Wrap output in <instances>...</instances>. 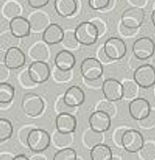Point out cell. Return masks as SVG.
Segmentation results:
<instances>
[{"label": "cell", "mask_w": 155, "mask_h": 160, "mask_svg": "<svg viewBox=\"0 0 155 160\" xmlns=\"http://www.w3.org/2000/svg\"><path fill=\"white\" fill-rule=\"evenodd\" d=\"M51 137L44 129L32 128L27 138V146L33 152H41L46 150L50 145Z\"/></svg>", "instance_id": "obj_1"}, {"label": "cell", "mask_w": 155, "mask_h": 160, "mask_svg": "<svg viewBox=\"0 0 155 160\" xmlns=\"http://www.w3.org/2000/svg\"><path fill=\"white\" fill-rule=\"evenodd\" d=\"M75 36L79 44L85 46L94 44L99 37L98 31L91 21L80 23L74 30Z\"/></svg>", "instance_id": "obj_2"}, {"label": "cell", "mask_w": 155, "mask_h": 160, "mask_svg": "<svg viewBox=\"0 0 155 160\" xmlns=\"http://www.w3.org/2000/svg\"><path fill=\"white\" fill-rule=\"evenodd\" d=\"M21 107L25 114L30 117L40 115L44 108V102L38 94L34 92H28L22 98Z\"/></svg>", "instance_id": "obj_3"}, {"label": "cell", "mask_w": 155, "mask_h": 160, "mask_svg": "<svg viewBox=\"0 0 155 160\" xmlns=\"http://www.w3.org/2000/svg\"><path fill=\"white\" fill-rule=\"evenodd\" d=\"M133 78L138 86L149 88L155 84V68L149 64H141L135 69Z\"/></svg>", "instance_id": "obj_4"}, {"label": "cell", "mask_w": 155, "mask_h": 160, "mask_svg": "<svg viewBox=\"0 0 155 160\" xmlns=\"http://www.w3.org/2000/svg\"><path fill=\"white\" fill-rule=\"evenodd\" d=\"M132 51L135 58L140 61L149 59L155 52V43L149 37H141L132 44Z\"/></svg>", "instance_id": "obj_5"}, {"label": "cell", "mask_w": 155, "mask_h": 160, "mask_svg": "<svg viewBox=\"0 0 155 160\" xmlns=\"http://www.w3.org/2000/svg\"><path fill=\"white\" fill-rule=\"evenodd\" d=\"M80 70L84 79L88 81L99 79L103 73L101 62L95 58L84 59L81 64Z\"/></svg>", "instance_id": "obj_6"}, {"label": "cell", "mask_w": 155, "mask_h": 160, "mask_svg": "<svg viewBox=\"0 0 155 160\" xmlns=\"http://www.w3.org/2000/svg\"><path fill=\"white\" fill-rule=\"evenodd\" d=\"M144 144L142 134L136 129H126L122 138V147L131 153L139 152Z\"/></svg>", "instance_id": "obj_7"}, {"label": "cell", "mask_w": 155, "mask_h": 160, "mask_svg": "<svg viewBox=\"0 0 155 160\" xmlns=\"http://www.w3.org/2000/svg\"><path fill=\"white\" fill-rule=\"evenodd\" d=\"M105 52L112 60H119L124 57L127 47L124 41L118 37L108 38L103 45Z\"/></svg>", "instance_id": "obj_8"}, {"label": "cell", "mask_w": 155, "mask_h": 160, "mask_svg": "<svg viewBox=\"0 0 155 160\" xmlns=\"http://www.w3.org/2000/svg\"><path fill=\"white\" fill-rule=\"evenodd\" d=\"M144 17L145 12L141 7L132 6L122 12L121 20V23L125 26L138 29L142 25Z\"/></svg>", "instance_id": "obj_9"}, {"label": "cell", "mask_w": 155, "mask_h": 160, "mask_svg": "<svg viewBox=\"0 0 155 160\" xmlns=\"http://www.w3.org/2000/svg\"><path fill=\"white\" fill-rule=\"evenodd\" d=\"M101 89L105 98L110 101H118L123 97L122 84L116 79L104 80Z\"/></svg>", "instance_id": "obj_10"}, {"label": "cell", "mask_w": 155, "mask_h": 160, "mask_svg": "<svg viewBox=\"0 0 155 160\" xmlns=\"http://www.w3.org/2000/svg\"><path fill=\"white\" fill-rule=\"evenodd\" d=\"M28 70L31 78L36 84H41L46 82L51 75L49 65L42 61L32 62L30 64Z\"/></svg>", "instance_id": "obj_11"}, {"label": "cell", "mask_w": 155, "mask_h": 160, "mask_svg": "<svg viewBox=\"0 0 155 160\" xmlns=\"http://www.w3.org/2000/svg\"><path fill=\"white\" fill-rule=\"evenodd\" d=\"M151 111L150 103L142 98H134L129 104V112L131 116L138 121L146 118Z\"/></svg>", "instance_id": "obj_12"}, {"label": "cell", "mask_w": 155, "mask_h": 160, "mask_svg": "<svg viewBox=\"0 0 155 160\" xmlns=\"http://www.w3.org/2000/svg\"><path fill=\"white\" fill-rule=\"evenodd\" d=\"M89 124L92 129L102 133L108 131L111 126V116L104 111L96 110L90 115Z\"/></svg>", "instance_id": "obj_13"}, {"label": "cell", "mask_w": 155, "mask_h": 160, "mask_svg": "<svg viewBox=\"0 0 155 160\" xmlns=\"http://www.w3.org/2000/svg\"><path fill=\"white\" fill-rule=\"evenodd\" d=\"M3 61L9 69H17L24 65L26 56L19 48L13 47L5 52Z\"/></svg>", "instance_id": "obj_14"}, {"label": "cell", "mask_w": 155, "mask_h": 160, "mask_svg": "<svg viewBox=\"0 0 155 160\" xmlns=\"http://www.w3.org/2000/svg\"><path fill=\"white\" fill-rule=\"evenodd\" d=\"M9 29L11 32L18 38L28 36L31 30L29 20L21 16L11 19Z\"/></svg>", "instance_id": "obj_15"}, {"label": "cell", "mask_w": 155, "mask_h": 160, "mask_svg": "<svg viewBox=\"0 0 155 160\" xmlns=\"http://www.w3.org/2000/svg\"><path fill=\"white\" fill-rule=\"evenodd\" d=\"M55 122L57 131L62 133L74 132L77 125L76 118L71 113H59Z\"/></svg>", "instance_id": "obj_16"}, {"label": "cell", "mask_w": 155, "mask_h": 160, "mask_svg": "<svg viewBox=\"0 0 155 160\" xmlns=\"http://www.w3.org/2000/svg\"><path fill=\"white\" fill-rule=\"evenodd\" d=\"M64 35V32L62 28L58 24L52 23L43 31L42 38L46 44L54 45L61 42Z\"/></svg>", "instance_id": "obj_17"}, {"label": "cell", "mask_w": 155, "mask_h": 160, "mask_svg": "<svg viewBox=\"0 0 155 160\" xmlns=\"http://www.w3.org/2000/svg\"><path fill=\"white\" fill-rule=\"evenodd\" d=\"M62 98L66 104L71 107L76 108L84 102L85 94L81 88L74 85L66 91Z\"/></svg>", "instance_id": "obj_18"}, {"label": "cell", "mask_w": 155, "mask_h": 160, "mask_svg": "<svg viewBox=\"0 0 155 160\" xmlns=\"http://www.w3.org/2000/svg\"><path fill=\"white\" fill-rule=\"evenodd\" d=\"M56 67L63 70H71L76 64V58L69 51L63 49L58 52L54 58Z\"/></svg>", "instance_id": "obj_19"}, {"label": "cell", "mask_w": 155, "mask_h": 160, "mask_svg": "<svg viewBox=\"0 0 155 160\" xmlns=\"http://www.w3.org/2000/svg\"><path fill=\"white\" fill-rule=\"evenodd\" d=\"M54 9L60 16L70 17L76 12L77 2L76 0H55Z\"/></svg>", "instance_id": "obj_20"}, {"label": "cell", "mask_w": 155, "mask_h": 160, "mask_svg": "<svg viewBox=\"0 0 155 160\" xmlns=\"http://www.w3.org/2000/svg\"><path fill=\"white\" fill-rule=\"evenodd\" d=\"M31 30L34 32L44 31L49 25L47 16L42 12H34L31 14L29 18Z\"/></svg>", "instance_id": "obj_21"}, {"label": "cell", "mask_w": 155, "mask_h": 160, "mask_svg": "<svg viewBox=\"0 0 155 160\" xmlns=\"http://www.w3.org/2000/svg\"><path fill=\"white\" fill-rule=\"evenodd\" d=\"M90 157L92 160L112 159V152L109 146L100 143L91 149Z\"/></svg>", "instance_id": "obj_22"}, {"label": "cell", "mask_w": 155, "mask_h": 160, "mask_svg": "<svg viewBox=\"0 0 155 160\" xmlns=\"http://www.w3.org/2000/svg\"><path fill=\"white\" fill-rule=\"evenodd\" d=\"M19 38L15 36L11 31L2 32L0 37V48L2 52H6L9 49L18 47Z\"/></svg>", "instance_id": "obj_23"}, {"label": "cell", "mask_w": 155, "mask_h": 160, "mask_svg": "<svg viewBox=\"0 0 155 160\" xmlns=\"http://www.w3.org/2000/svg\"><path fill=\"white\" fill-rule=\"evenodd\" d=\"M29 55L35 61H44L48 59L49 52L46 46L43 42H39L31 48Z\"/></svg>", "instance_id": "obj_24"}, {"label": "cell", "mask_w": 155, "mask_h": 160, "mask_svg": "<svg viewBox=\"0 0 155 160\" xmlns=\"http://www.w3.org/2000/svg\"><path fill=\"white\" fill-rule=\"evenodd\" d=\"M14 88L9 83L1 82L0 84V102L1 104H9L14 97Z\"/></svg>", "instance_id": "obj_25"}, {"label": "cell", "mask_w": 155, "mask_h": 160, "mask_svg": "<svg viewBox=\"0 0 155 160\" xmlns=\"http://www.w3.org/2000/svg\"><path fill=\"white\" fill-rule=\"evenodd\" d=\"M103 137L101 132L94 131L91 128L85 132L84 135V142L86 146L91 149L96 145L101 143Z\"/></svg>", "instance_id": "obj_26"}, {"label": "cell", "mask_w": 155, "mask_h": 160, "mask_svg": "<svg viewBox=\"0 0 155 160\" xmlns=\"http://www.w3.org/2000/svg\"><path fill=\"white\" fill-rule=\"evenodd\" d=\"M2 12L4 17L12 19L15 17L20 16L21 8L16 2L9 1L4 4L2 9Z\"/></svg>", "instance_id": "obj_27"}, {"label": "cell", "mask_w": 155, "mask_h": 160, "mask_svg": "<svg viewBox=\"0 0 155 160\" xmlns=\"http://www.w3.org/2000/svg\"><path fill=\"white\" fill-rule=\"evenodd\" d=\"M55 146L59 148H67L72 141L71 133H62L58 131L54 133L52 138Z\"/></svg>", "instance_id": "obj_28"}, {"label": "cell", "mask_w": 155, "mask_h": 160, "mask_svg": "<svg viewBox=\"0 0 155 160\" xmlns=\"http://www.w3.org/2000/svg\"><path fill=\"white\" fill-rule=\"evenodd\" d=\"M13 132V127L9 120L6 118H1L0 120V140L5 141L11 138Z\"/></svg>", "instance_id": "obj_29"}, {"label": "cell", "mask_w": 155, "mask_h": 160, "mask_svg": "<svg viewBox=\"0 0 155 160\" xmlns=\"http://www.w3.org/2000/svg\"><path fill=\"white\" fill-rule=\"evenodd\" d=\"M138 84L134 81L127 80L123 82V97L128 99H133L138 93Z\"/></svg>", "instance_id": "obj_30"}, {"label": "cell", "mask_w": 155, "mask_h": 160, "mask_svg": "<svg viewBox=\"0 0 155 160\" xmlns=\"http://www.w3.org/2000/svg\"><path fill=\"white\" fill-rule=\"evenodd\" d=\"M139 156L144 160L155 159V144L150 142L144 143L139 151Z\"/></svg>", "instance_id": "obj_31"}, {"label": "cell", "mask_w": 155, "mask_h": 160, "mask_svg": "<svg viewBox=\"0 0 155 160\" xmlns=\"http://www.w3.org/2000/svg\"><path fill=\"white\" fill-rule=\"evenodd\" d=\"M76 152L71 148H62L57 151L53 157L54 160H74L76 159Z\"/></svg>", "instance_id": "obj_32"}, {"label": "cell", "mask_w": 155, "mask_h": 160, "mask_svg": "<svg viewBox=\"0 0 155 160\" xmlns=\"http://www.w3.org/2000/svg\"><path fill=\"white\" fill-rule=\"evenodd\" d=\"M61 42L64 46L69 49H74L77 48L79 44L75 36L74 31L72 32L70 31L64 32V38Z\"/></svg>", "instance_id": "obj_33"}, {"label": "cell", "mask_w": 155, "mask_h": 160, "mask_svg": "<svg viewBox=\"0 0 155 160\" xmlns=\"http://www.w3.org/2000/svg\"><path fill=\"white\" fill-rule=\"evenodd\" d=\"M113 0H88L89 7L94 10H105L111 8Z\"/></svg>", "instance_id": "obj_34"}, {"label": "cell", "mask_w": 155, "mask_h": 160, "mask_svg": "<svg viewBox=\"0 0 155 160\" xmlns=\"http://www.w3.org/2000/svg\"><path fill=\"white\" fill-rule=\"evenodd\" d=\"M53 77L56 81L64 82L68 81L71 77V71H63L57 67L55 68L53 71Z\"/></svg>", "instance_id": "obj_35"}, {"label": "cell", "mask_w": 155, "mask_h": 160, "mask_svg": "<svg viewBox=\"0 0 155 160\" xmlns=\"http://www.w3.org/2000/svg\"><path fill=\"white\" fill-rule=\"evenodd\" d=\"M96 109V110H100L106 112L111 117L114 116L116 112V108L114 104L112 103V101H110L108 99H106V101H101L98 104Z\"/></svg>", "instance_id": "obj_36"}, {"label": "cell", "mask_w": 155, "mask_h": 160, "mask_svg": "<svg viewBox=\"0 0 155 160\" xmlns=\"http://www.w3.org/2000/svg\"><path fill=\"white\" fill-rule=\"evenodd\" d=\"M140 126L145 129H149L155 126V111L152 110L149 114L144 119L139 121Z\"/></svg>", "instance_id": "obj_37"}, {"label": "cell", "mask_w": 155, "mask_h": 160, "mask_svg": "<svg viewBox=\"0 0 155 160\" xmlns=\"http://www.w3.org/2000/svg\"><path fill=\"white\" fill-rule=\"evenodd\" d=\"M20 81L22 84L25 88H31L34 87L36 83H35L31 78L28 70H24L20 74Z\"/></svg>", "instance_id": "obj_38"}, {"label": "cell", "mask_w": 155, "mask_h": 160, "mask_svg": "<svg viewBox=\"0 0 155 160\" xmlns=\"http://www.w3.org/2000/svg\"><path fill=\"white\" fill-rule=\"evenodd\" d=\"M56 109L59 113H71L74 112L76 108L71 107L64 101L63 98H61L56 104Z\"/></svg>", "instance_id": "obj_39"}, {"label": "cell", "mask_w": 155, "mask_h": 160, "mask_svg": "<svg viewBox=\"0 0 155 160\" xmlns=\"http://www.w3.org/2000/svg\"><path fill=\"white\" fill-rule=\"evenodd\" d=\"M138 29L131 28L123 25L121 22L119 26V32L120 33L125 37H130L134 36L137 32Z\"/></svg>", "instance_id": "obj_40"}, {"label": "cell", "mask_w": 155, "mask_h": 160, "mask_svg": "<svg viewBox=\"0 0 155 160\" xmlns=\"http://www.w3.org/2000/svg\"><path fill=\"white\" fill-rule=\"evenodd\" d=\"M126 130V128H121L117 129L116 131H115L113 136V139L115 144L117 146H122V138Z\"/></svg>", "instance_id": "obj_41"}, {"label": "cell", "mask_w": 155, "mask_h": 160, "mask_svg": "<svg viewBox=\"0 0 155 160\" xmlns=\"http://www.w3.org/2000/svg\"><path fill=\"white\" fill-rule=\"evenodd\" d=\"M49 0H28L29 5L35 9H39L46 6Z\"/></svg>", "instance_id": "obj_42"}, {"label": "cell", "mask_w": 155, "mask_h": 160, "mask_svg": "<svg viewBox=\"0 0 155 160\" xmlns=\"http://www.w3.org/2000/svg\"><path fill=\"white\" fill-rule=\"evenodd\" d=\"M98 56L99 58V60L104 63H109L112 60L109 58V56L107 55L106 52L104 51V47H101V49L99 50L98 52Z\"/></svg>", "instance_id": "obj_43"}, {"label": "cell", "mask_w": 155, "mask_h": 160, "mask_svg": "<svg viewBox=\"0 0 155 160\" xmlns=\"http://www.w3.org/2000/svg\"><path fill=\"white\" fill-rule=\"evenodd\" d=\"M31 130V128L26 127L25 128L22 129L20 131V133L19 135V140L21 141V143H22L24 145L27 146V138H28L29 132Z\"/></svg>", "instance_id": "obj_44"}, {"label": "cell", "mask_w": 155, "mask_h": 160, "mask_svg": "<svg viewBox=\"0 0 155 160\" xmlns=\"http://www.w3.org/2000/svg\"><path fill=\"white\" fill-rule=\"evenodd\" d=\"M96 27L98 31V33H99V36H101L102 34H103V33L105 31V25L104 24V22L101 21L99 19H94L93 21H91Z\"/></svg>", "instance_id": "obj_45"}, {"label": "cell", "mask_w": 155, "mask_h": 160, "mask_svg": "<svg viewBox=\"0 0 155 160\" xmlns=\"http://www.w3.org/2000/svg\"><path fill=\"white\" fill-rule=\"evenodd\" d=\"M86 83L88 84V86L94 88V89H97V88H102V83L103 81H102L101 78L98 79H95V80H92V81H88V80H85Z\"/></svg>", "instance_id": "obj_46"}, {"label": "cell", "mask_w": 155, "mask_h": 160, "mask_svg": "<svg viewBox=\"0 0 155 160\" xmlns=\"http://www.w3.org/2000/svg\"><path fill=\"white\" fill-rule=\"evenodd\" d=\"M8 69H9V68H8L6 67V66L2 63L1 64V66H0V79L2 82V81L5 80L6 79L8 78V76H9V71Z\"/></svg>", "instance_id": "obj_47"}, {"label": "cell", "mask_w": 155, "mask_h": 160, "mask_svg": "<svg viewBox=\"0 0 155 160\" xmlns=\"http://www.w3.org/2000/svg\"><path fill=\"white\" fill-rule=\"evenodd\" d=\"M128 1L133 6H137V7L143 6L146 2V0H128Z\"/></svg>", "instance_id": "obj_48"}, {"label": "cell", "mask_w": 155, "mask_h": 160, "mask_svg": "<svg viewBox=\"0 0 155 160\" xmlns=\"http://www.w3.org/2000/svg\"><path fill=\"white\" fill-rule=\"evenodd\" d=\"M14 157L11 154L8 152H2L0 156L1 160H13Z\"/></svg>", "instance_id": "obj_49"}, {"label": "cell", "mask_w": 155, "mask_h": 160, "mask_svg": "<svg viewBox=\"0 0 155 160\" xmlns=\"http://www.w3.org/2000/svg\"><path fill=\"white\" fill-rule=\"evenodd\" d=\"M29 158H28L24 154H19L16 156H14L13 160H28Z\"/></svg>", "instance_id": "obj_50"}, {"label": "cell", "mask_w": 155, "mask_h": 160, "mask_svg": "<svg viewBox=\"0 0 155 160\" xmlns=\"http://www.w3.org/2000/svg\"><path fill=\"white\" fill-rule=\"evenodd\" d=\"M31 159L32 160H44V159H46L47 158L44 156L43 154H37L34 156Z\"/></svg>", "instance_id": "obj_51"}, {"label": "cell", "mask_w": 155, "mask_h": 160, "mask_svg": "<svg viewBox=\"0 0 155 160\" xmlns=\"http://www.w3.org/2000/svg\"><path fill=\"white\" fill-rule=\"evenodd\" d=\"M151 21H152V22L155 28V9L154 10H153V11L152 12V14H151Z\"/></svg>", "instance_id": "obj_52"}]
</instances>
